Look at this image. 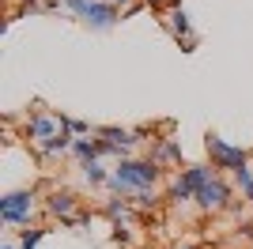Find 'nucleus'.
Instances as JSON below:
<instances>
[{
  "instance_id": "obj_8",
  "label": "nucleus",
  "mask_w": 253,
  "mask_h": 249,
  "mask_svg": "<svg viewBox=\"0 0 253 249\" xmlns=\"http://www.w3.org/2000/svg\"><path fill=\"white\" fill-rule=\"evenodd\" d=\"M117 4H110V0H91L84 8V27H91V31H110V27H117Z\"/></svg>"
},
{
  "instance_id": "obj_16",
  "label": "nucleus",
  "mask_w": 253,
  "mask_h": 249,
  "mask_svg": "<svg viewBox=\"0 0 253 249\" xmlns=\"http://www.w3.org/2000/svg\"><path fill=\"white\" fill-rule=\"evenodd\" d=\"M132 204H136V208H155L159 204V193H155V189H144V193H136Z\"/></svg>"
},
{
  "instance_id": "obj_18",
  "label": "nucleus",
  "mask_w": 253,
  "mask_h": 249,
  "mask_svg": "<svg viewBox=\"0 0 253 249\" xmlns=\"http://www.w3.org/2000/svg\"><path fill=\"white\" fill-rule=\"evenodd\" d=\"M238 230H242V238H253V219H242V223H238Z\"/></svg>"
},
{
  "instance_id": "obj_3",
  "label": "nucleus",
  "mask_w": 253,
  "mask_h": 249,
  "mask_svg": "<svg viewBox=\"0 0 253 249\" xmlns=\"http://www.w3.org/2000/svg\"><path fill=\"white\" fill-rule=\"evenodd\" d=\"M215 174H219V170H215V166H204V163L185 166V170L170 181V200H197V193H201Z\"/></svg>"
},
{
  "instance_id": "obj_1",
  "label": "nucleus",
  "mask_w": 253,
  "mask_h": 249,
  "mask_svg": "<svg viewBox=\"0 0 253 249\" xmlns=\"http://www.w3.org/2000/svg\"><path fill=\"white\" fill-rule=\"evenodd\" d=\"M159 177H163V166L151 163V159H121L114 166L110 181H106V189L114 197H136L144 189H155Z\"/></svg>"
},
{
  "instance_id": "obj_11",
  "label": "nucleus",
  "mask_w": 253,
  "mask_h": 249,
  "mask_svg": "<svg viewBox=\"0 0 253 249\" xmlns=\"http://www.w3.org/2000/svg\"><path fill=\"white\" fill-rule=\"evenodd\" d=\"M72 144H76V136L68 132V128H61V132L53 136V140L38 144V151H42L45 159H57V155H68V151H72Z\"/></svg>"
},
{
  "instance_id": "obj_14",
  "label": "nucleus",
  "mask_w": 253,
  "mask_h": 249,
  "mask_svg": "<svg viewBox=\"0 0 253 249\" xmlns=\"http://www.w3.org/2000/svg\"><path fill=\"white\" fill-rule=\"evenodd\" d=\"M234 185L242 189L246 200H253V166H246V170H238V174H234Z\"/></svg>"
},
{
  "instance_id": "obj_17",
  "label": "nucleus",
  "mask_w": 253,
  "mask_h": 249,
  "mask_svg": "<svg viewBox=\"0 0 253 249\" xmlns=\"http://www.w3.org/2000/svg\"><path fill=\"white\" fill-rule=\"evenodd\" d=\"M87 4H91V0H61V8H64V11H72L76 19L84 15V8H87Z\"/></svg>"
},
{
  "instance_id": "obj_15",
  "label": "nucleus",
  "mask_w": 253,
  "mask_h": 249,
  "mask_svg": "<svg viewBox=\"0 0 253 249\" xmlns=\"http://www.w3.org/2000/svg\"><path fill=\"white\" fill-rule=\"evenodd\" d=\"M45 230L42 227H31V230H19V249H34L38 242H42Z\"/></svg>"
},
{
  "instance_id": "obj_9",
  "label": "nucleus",
  "mask_w": 253,
  "mask_h": 249,
  "mask_svg": "<svg viewBox=\"0 0 253 249\" xmlns=\"http://www.w3.org/2000/svg\"><path fill=\"white\" fill-rule=\"evenodd\" d=\"M76 193L72 189H53L49 197H45V215L53 219H64V223H80V215H76Z\"/></svg>"
},
{
  "instance_id": "obj_19",
  "label": "nucleus",
  "mask_w": 253,
  "mask_h": 249,
  "mask_svg": "<svg viewBox=\"0 0 253 249\" xmlns=\"http://www.w3.org/2000/svg\"><path fill=\"white\" fill-rule=\"evenodd\" d=\"M110 4H117V8H132L136 0H110Z\"/></svg>"
},
{
  "instance_id": "obj_5",
  "label": "nucleus",
  "mask_w": 253,
  "mask_h": 249,
  "mask_svg": "<svg viewBox=\"0 0 253 249\" xmlns=\"http://www.w3.org/2000/svg\"><path fill=\"white\" fill-rule=\"evenodd\" d=\"M193 204L201 208V211H223V208H231V181H227L223 174H215L208 185L197 193Z\"/></svg>"
},
{
  "instance_id": "obj_20",
  "label": "nucleus",
  "mask_w": 253,
  "mask_h": 249,
  "mask_svg": "<svg viewBox=\"0 0 253 249\" xmlns=\"http://www.w3.org/2000/svg\"><path fill=\"white\" fill-rule=\"evenodd\" d=\"M4 249H19V246H4Z\"/></svg>"
},
{
  "instance_id": "obj_12",
  "label": "nucleus",
  "mask_w": 253,
  "mask_h": 249,
  "mask_svg": "<svg viewBox=\"0 0 253 249\" xmlns=\"http://www.w3.org/2000/svg\"><path fill=\"white\" fill-rule=\"evenodd\" d=\"M80 170H84L87 185H106L110 174H114V170H106V166H102V159H95V163H80Z\"/></svg>"
},
{
  "instance_id": "obj_13",
  "label": "nucleus",
  "mask_w": 253,
  "mask_h": 249,
  "mask_svg": "<svg viewBox=\"0 0 253 249\" xmlns=\"http://www.w3.org/2000/svg\"><path fill=\"white\" fill-rule=\"evenodd\" d=\"M106 215L114 219V223H128V219H132V208H128V200H110V204H106Z\"/></svg>"
},
{
  "instance_id": "obj_2",
  "label": "nucleus",
  "mask_w": 253,
  "mask_h": 249,
  "mask_svg": "<svg viewBox=\"0 0 253 249\" xmlns=\"http://www.w3.org/2000/svg\"><path fill=\"white\" fill-rule=\"evenodd\" d=\"M34 208H38V193L34 189H15V193L0 197V219H4V227H23V223H31Z\"/></svg>"
},
{
  "instance_id": "obj_10",
  "label": "nucleus",
  "mask_w": 253,
  "mask_h": 249,
  "mask_svg": "<svg viewBox=\"0 0 253 249\" xmlns=\"http://www.w3.org/2000/svg\"><path fill=\"white\" fill-rule=\"evenodd\" d=\"M151 163L181 166V144H178V140H155V155H151Z\"/></svg>"
},
{
  "instance_id": "obj_21",
  "label": "nucleus",
  "mask_w": 253,
  "mask_h": 249,
  "mask_svg": "<svg viewBox=\"0 0 253 249\" xmlns=\"http://www.w3.org/2000/svg\"><path fill=\"white\" fill-rule=\"evenodd\" d=\"M151 4H163V0H151Z\"/></svg>"
},
{
  "instance_id": "obj_7",
  "label": "nucleus",
  "mask_w": 253,
  "mask_h": 249,
  "mask_svg": "<svg viewBox=\"0 0 253 249\" xmlns=\"http://www.w3.org/2000/svg\"><path fill=\"white\" fill-rule=\"evenodd\" d=\"M163 19H167V31L174 34V42H181V49L185 53L197 49V34H193V27H189V11L181 8V4H170Z\"/></svg>"
},
{
  "instance_id": "obj_4",
  "label": "nucleus",
  "mask_w": 253,
  "mask_h": 249,
  "mask_svg": "<svg viewBox=\"0 0 253 249\" xmlns=\"http://www.w3.org/2000/svg\"><path fill=\"white\" fill-rule=\"evenodd\" d=\"M204 147H208L211 166H215V170H231V174H238V170H246V166H250V155H246L242 147L227 144V140H223V136H215V132L204 136Z\"/></svg>"
},
{
  "instance_id": "obj_6",
  "label": "nucleus",
  "mask_w": 253,
  "mask_h": 249,
  "mask_svg": "<svg viewBox=\"0 0 253 249\" xmlns=\"http://www.w3.org/2000/svg\"><path fill=\"white\" fill-rule=\"evenodd\" d=\"M61 128H64V124H61V114H49V110H42V106H34L31 117H27V136H31L34 144L53 140Z\"/></svg>"
},
{
  "instance_id": "obj_22",
  "label": "nucleus",
  "mask_w": 253,
  "mask_h": 249,
  "mask_svg": "<svg viewBox=\"0 0 253 249\" xmlns=\"http://www.w3.org/2000/svg\"><path fill=\"white\" fill-rule=\"evenodd\" d=\"M185 249H197V246H185Z\"/></svg>"
}]
</instances>
